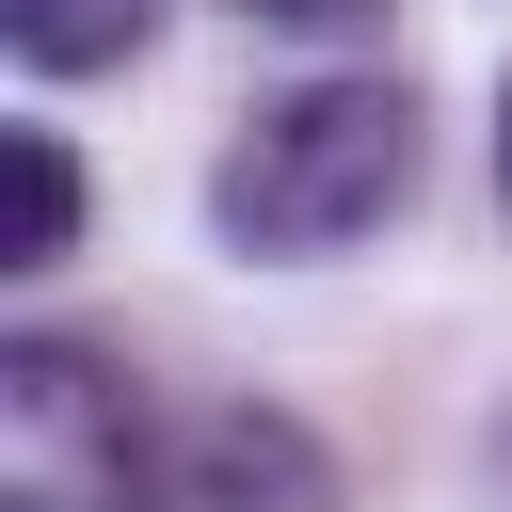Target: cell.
I'll use <instances>...</instances> for the list:
<instances>
[{
  "label": "cell",
  "mask_w": 512,
  "mask_h": 512,
  "mask_svg": "<svg viewBox=\"0 0 512 512\" xmlns=\"http://www.w3.org/2000/svg\"><path fill=\"white\" fill-rule=\"evenodd\" d=\"M400 192H416V96H400L384 64L288 80V96L208 160V224H224L240 256H336V240H368Z\"/></svg>",
  "instance_id": "6da1fadb"
},
{
  "label": "cell",
  "mask_w": 512,
  "mask_h": 512,
  "mask_svg": "<svg viewBox=\"0 0 512 512\" xmlns=\"http://www.w3.org/2000/svg\"><path fill=\"white\" fill-rule=\"evenodd\" d=\"M144 400L80 336H0V512H144Z\"/></svg>",
  "instance_id": "7a4b0ae2"
},
{
  "label": "cell",
  "mask_w": 512,
  "mask_h": 512,
  "mask_svg": "<svg viewBox=\"0 0 512 512\" xmlns=\"http://www.w3.org/2000/svg\"><path fill=\"white\" fill-rule=\"evenodd\" d=\"M160 32V0H0V48L32 80H80V64H128Z\"/></svg>",
  "instance_id": "3957f363"
},
{
  "label": "cell",
  "mask_w": 512,
  "mask_h": 512,
  "mask_svg": "<svg viewBox=\"0 0 512 512\" xmlns=\"http://www.w3.org/2000/svg\"><path fill=\"white\" fill-rule=\"evenodd\" d=\"M0 160H16V272H48L64 240H80V160H64V128H0Z\"/></svg>",
  "instance_id": "277c9868"
},
{
  "label": "cell",
  "mask_w": 512,
  "mask_h": 512,
  "mask_svg": "<svg viewBox=\"0 0 512 512\" xmlns=\"http://www.w3.org/2000/svg\"><path fill=\"white\" fill-rule=\"evenodd\" d=\"M240 16H272V32H336V16H368V0H240Z\"/></svg>",
  "instance_id": "5b68a950"
},
{
  "label": "cell",
  "mask_w": 512,
  "mask_h": 512,
  "mask_svg": "<svg viewBox=\"0 0 512 512\" xmlns=\"http://www.w3.org/2000/svg\"><path fill=\"white\" fill-rule=\"evenodd\" d=\"M496 192H512V96H496Z\"/></svg>",
  "instance_id": "8992f818"
}]
</instances>
